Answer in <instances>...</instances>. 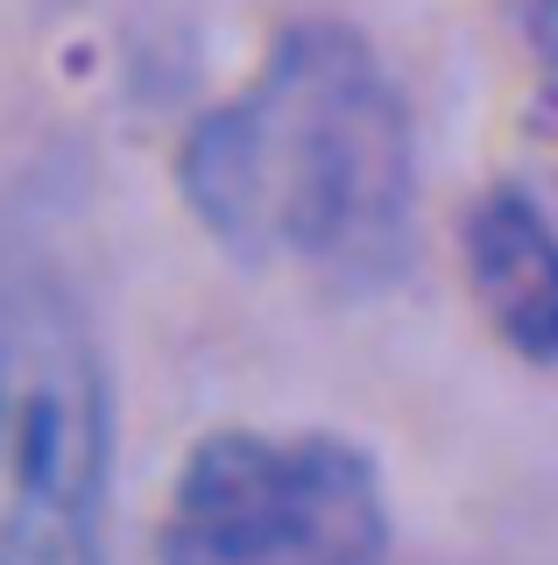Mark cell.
Masks as SVG:
<instances>
[{
  "label": "cell",
  "mask_w": 558,
  "mask_h": 565,
  "mask_svg": "<svg viewBox=\"0 0 558 565\" xmlns=\"http://www.w3.org/2000/svg\"><path fill=\"white\" fill-rule=\"evenodd\" d=\"M107 375L57 282H0V565H99Z\"/></svg>",
  "instance_id": "cell-2"
},
{
  "label": "cell",
  "mask_w": 558,
  "mask_h": 565,
  "mask_svg": "<svg viewBox=\"0 0 558 565\" xmlns=\"http://www.w3.org/2000/svg\"><path fill=\"white\" fill-rule=\"evenodd\" d=\"M389 494L333 431H213L163 509V565H382Z\"/></svg>",
  "instance_id": "cell-3"
},
{
  "label": "cell",
  "mask_w": 558,
  "mask_h": 565,
  "mask_svg": "<svg viewBox=\"0 0 558 565\" xmlns=\"http://www.w3.org/2000/svg\"><path fill=\"white\" fill-rule=\"evenodd\" d=\"M466 282L516 353L558 361V226L523 191H487L466 212Z\"/></svg>",
  "instance_id": "cell-4"
},
{
  "label": "cell",
  "mask_w": 558,
  "mask_h": 565,
  "mask_svg": "<svg viewBox=\"0 0 558 565\" xmlns=\"http://www.w3.org/2000/svg\"><path fill=\"white\" fill-rule=\"evenodd\" d=\"M410 114L361 35L290 29L184 141V199L255 269L375 282L410 241Z\"/></svg>",
  "instance_id": "cell-1"
}]
</instances>
